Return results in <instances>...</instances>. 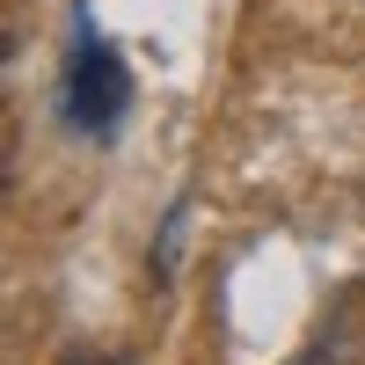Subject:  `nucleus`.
Returning <instances> with one entry per match:
<instances>
[{
    "mask_svg": "<svg viewBox=\"0 0 365 365\" xmlns=\"http://www.w3.org/2000/svg\"><path fill=\"white\" fill-rule=\"evenodd\" d=\"M125 110H132V73H125V58H117L96 29H73V58H66V117H73L81 132L110 139Z\"/></svg>",
    "mask_w": 365,
    "mask_h": 365,
    "instance_id": "nucleus-1",
    "label": "nucleus"
}]
</instances>
